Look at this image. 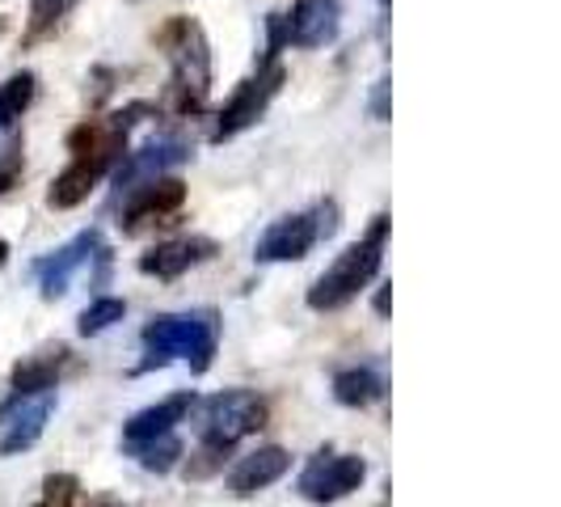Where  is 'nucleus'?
Here are the masks:
<instances>
[{"instance_id": "nucleus-21", "label": "nucleus", "mask_w": 561, "mask_h": 507, "mask_svg": "<svg viewBox=\"0 0 561 507\" xmlns=\"http://www.w3.org/2000/svg\"><path fill=\"white\" fill-rule=\"evenodd\" d=\"M127 317V305L118 301V296H98L89 309L81 313V322H77V330H81L84 338L93 335H106L114 322H123Z\"/></svg>"}, {"instance_id": "nucleus-18", "label": "nucleus", "mask_w": 561, "mask_h": 507, "mask_svg": "<svg viewBox=\"0 0 561 507\" xmlns=\"http://www.w3.org/2000/svg\"><path fill=\"white\" fill-rule=\"evenodd\" d=\"M334 397L351 410H364V406L385 397V381L371 368H346L334 376Z\"/></svg>"}, {"instance_id": "nucleus-3", "label": "nucleus", "mask_w": 561, "mask_h": 507, "mask_svg": "<svg viewBox=\"0 0 561 507\" xmlns=\"http://www.w3.org/2000/svg\"><path fill=\"white\" fill-rule=\"evenodd\" d=\"M144 364L140 372L165 368L173 360H186L191 372H207L220 347V313L191 309V313H161L144 326Z\"/></svg>"}, {"instance_id": "nucleus-24", "label": "nucleus", "mask_w": 561, "mask_h": 507, "mask_svg": "<svg viewBox=\"0 0 561 507\" xmlns=\"http://www.w3.org/2000/svg\"><path fill=\"white\" fill-rule=\"evenodd\" d=\"M22 169H26V153H22V140L0 144V195H9V191L22 182Z\"/></svg>"}, {"instance_id": "nucleus-12", "label": "nucleus", "mask_w": 561, "mask_h": 507, "mask_svg": "<svg viewBox=\"0 0 561 507\" xmlns=\"http://www.w3.org/2000/svg\"><path fill=\"white\" fill-rule=\"evenodd\" d=\"M342 26V4L337 0H296L291 13H279L283 47H325L337 38Z\"/></svg>"}, {"instance_id": "nucleus-19", "label": "nucleus", "mask_w": 561, "mask_h": 507, "mask_svg": "<svg viewBox=\"0 0 561 507\" xmlns=\"http://www.w3.org/2000/svg\"><path fill=\"white\" fill-rule=\"evenodd\" d=\"M123 449L131 452L136 461H140L148 474H169L178 461H182V440H178V431H165V436H152V440H140V444H123Z\"/></svg>"}, {"instance_id": "nucleus-27", "label": "nucleus", "mask_w": 561, "mask_h": 507, "mask_svg": "<svg viewBox=\"0 0 561 507\" xmlns=\"http://www.w3.org/2000/svg\"><path fill=\"white\" fill-rule=\"evenodd\" d=\"M4 262H9V246L0 241V271H4Z\"/></svg>"}, {"instance_id": "nucleus-1", "label": "nucleus", "mask_w": 561, "mask_h": 507, "mask_svg": "<svg viewBox=\"0 0 561 507\" xmlns=\"http://www.w3.org/2000/svg\"><path fill=\"white\" fill-rule=\"evenodd\" d=\"M148 106L144 102H131V106H123V111L106 114V119H84L81 127H72V136H68V153H72V161L64 166L56 182H51V191H47V203L51 207H77L89 199V191L111 173L118 161H123V153H127V136L136 132V123H140Z\"/></svg>"}, {"instance_id": "nucleus-17", "label": "nucleus", "mask_w": 561, "mask_h": 507, "mask_svg": "<svg viewBox=\"0 0 561 507\" xmlns=\"http://www.w3.org/2000/svg\"><path fill=\"white\" fill-rule=\"evenodd\" d=\"M72 351L68 347H47V351H34L22 364L13 368V394H47L56 390L59 372L68 368Z\"/></svg>"}, {"instance_id": "nucleus-2", "label": "nucleus", "mask_w": 561, "mask_h": 507, "mask_svg": "<svg viewBox=\"0 0 561 507\" xmlns=\"http://www.w3.org/2000/svg\"><path fill=\"white\" fill-rule=\"evenodd\" d=\"M266 402L250 390H225V394L203 402V419H198V461H191V478H207L225 465V457L245 436L266 427Z\"/></svg>"}, {"instance_id": "nucleus-14", "label": "nucleus", "mask_w": 561, "mask_h": 507, "mask_svg": "<svg viewBox=\"0 0 561 507\" xmlns=\"http://www.w3.org/2000/svg\"><path fill=\"white\" fill-rule=\"evenodd\" d=\"M207 258H216V241L211 237H178V241H165V246L144 254L140 271L144 275H157V280H178L191 267L207 262Z\"/></svg>"}, {"instance_id": "nucleus-5", "label": "nucleus", "mask_w": 561, "mask_h": 507, "mask_svg": "<svg viewBox=\"0 0 561 507\" xmlns=\"http://www.w3.org/2000/svg\"><path fill=\"white\" fill-rule=\"evenodd\" d=\"M385 237H389V216H376L367 237H359L351 250L337 254V262L309 288V309L317 313H334L342 305H351L367 283L380 275V262H385Z\"/></svg>"}, {"instance_id": "nucleus-15", "label": "nucleus", "mask_w": 561, "mask_h": 507, "mask_svg": "<svg viewBox=\"0 0 561 507\" xmlns=\"http://www.w3.org/2000/svg\"><path fill=\"white\" fill-rule=\"evenodd\" d=\"M287 465H291V457L279 449V444H266V449L250 452V457H241L237 461V470L228 474V491L232 495H257V491H266L271 482H279L287 474Z\"/></svg>"}, {"instance_id": "nucleus-30", "label": "nucleus", "mask_w": 561, "mask_h": 507, "mask_svg": "<svg viewBox=\"0 0 561 507\" xmlns=\"http://www.w3.org/2000/svg\"><path fill=\"white\" fill-rule=\"evenodd\" d=\"M380 4H389V0H380Z\"/></svg>"}, {"instance_id": "nucleus-25", "label": "nucleus", "mask_w": 561, "mask_h": 507, "mask_svg": "<svg viewBox=\"0 0 561 507\" xmlns=\"http://www.w3.org/2000/svg\"><path fill=\"white\" fill-rule=\"evenodd\" d=\"M371 114L385 123L389 119V81H380L376 84V98H371Z\"/></svg>"}, {"instance_id": "nucleus-7", "label": "nucleus", "mask_w": 561, "mask_h": 507, "mask_svg": "<svg viewBox=\"0 0 561 507\" xmlns=\"http://www.w3.org/2000/svg\"><path fill=\"white\" fill-rule=\"evenodd\" d=\"M283 81H287V72H283V64L275 59V64H262L257 77L237 84V93H232L225 106H220V114H216L211 140L216 144L232 140V136H241L245 127H253V123L266 114V106L275 102V93L283 89Z\"/></svg>"}, {"instance_id": "nucleus-22", "label": "nucleus", "mask_w": 561, "mask_h": 507, "mask_svg": "<svg viewBox=\"0 0 561 507\" xmlns=\"http://www.w3.org/2000/svg\"><path fill=\"white\" fill-rule=\"evenodd\" d=\"M81 0H30V38H43L47 30H56Z\"/></svg>"}, {"instance_id": "nucleus-16", "label": "nucleus", "mask_w": 561, "mask_h": 507, "mask_svg": "<svg viewBox=\"0 0 561 507\" xmlns=\"http://www.w3.org/2000/svg\"><path fill=\"white\" fill-rule=\"evenodd\" d=\"M195 410V394H173L157 406H148L140 415H131L127 427H123V444H140V440H152V436H165V431H178V422Z\"/></svg>"}, {"instance_id": "nucleus-13", "label": "nucleus", "mask_w": 561, "mask_h": 507, "mask_svg": "<svg viewBox=\"0 0 561 507\" xmlns=\"http://www.w3.org/2000/svg\"><path fill=\"white\" fill-rule=\"evenodd\" d=\"M191 157V148L182 140H152L136 148V153H123V161L111 169L114 173V191L118 199L127 195V191H136L144 182H152V178H165V169L182 166Z\"/></svg>"}, {"instance_id": "nucleus-11", "label": "nucleus", "mask_w": 561, "mask_h": 507, "mask_svg": "<svg viewBox=\"0 0 561 507\" xmlns=\"http://www.w3.org/2000/svg\"><path fill=\"white\" fill-rule=\"evenodd\" d=\"M182 203H186V187L178 178H152V182H144V187L123 195L118 228L123 233H144L148 225H165Z\"/></svg>"}, {"instance_id": "nucleus-10", "label": "nucleus", "mask_w": 561, "mask_h": 507, "mask_svg": "<svg viewBox=\"0 0 561 507\" xmlns=\"http://www.w3.org/2000/svg\"><path fill=\"white\" fill-rule=\"evenodd\" d=\"M56 410V390L47 394H13L0 406V457H18L38 444L43 427Z\"/></svg>"}, {"instance_id": "nucleus-4", "label": "nucleus", "mask_w": 561, "mask_h": 507, "mask_svg": "<svg viewBox=\"0 0 561 507\" xmlns=\"http://www.w3.org/2000/svg\"><path fill=\"white\" fill-rule=\"evenodd\" d=\"M169 59V106L178 114H198L211 93V47L195 18H173L161 38Z\"/></svg>"}, {"instance_id": "nucleus-20", "label": "nucleus", "mask_w": 561, "mask_h": 507, "mask_svg": "<svg viewBox=\"0 0 561 507\" xmlns=\"http://www.w3.org/2000/svg\"><path fill=\"white\" fill-rule=\"evenodd\" d=\"M34 89H38L34 72H13L9 81L0 84V132H9V127H13V123L30 111Z\"/></svg>"}, {"instance_id": "nucleus-6", "label": "nucleus", "mask_w": 561, "mask_h": 507, "mask_svg": "<svg viewBox=\"0 0 561 507\" xmlns=\"http://www.w3.org/2000/svg\"><path fill=\"white\" fill-rule=\"evenodd\" d=\"M337 221H342L337 203L334 199H321V203H312L309 212H296V216L275 221V225L257 237L253 258H257V262H300V258H309L325 237H334Z\"/></svg>"}, {"instance_id": "nucleus-9", "label": "nucleus", "mask_w": 561, "mask_h": 507, "mask_svg": "<svg viewBox=\"0 0 561 507\" xmlns=\"http://www.w3.org/2000/svg\"><path fill=\"white\" fill-rule=\"evenodd\" d=\"M106 246H102V237L98 233H81V237H72L64 250H56L51 258H43L38 267H34V275H38V292H43V301H59V296H68V288L77 275H84L93 262L98 267H106Z\"/></svg>"}, {"instance_id": "nucleus-29", "label": "nucleus", "mask_w": 561, "mask_h": 507, "mask_svg": "<svg viewBox=\"0 0 561 507\" xmlns=\"http://www.w3.org/2000/svg\"><path fill=\"white\" fill-rule=\"evenodd\" d=\"M0 34H4V18H0Z\"/></svg>"}, {"instance_id": "nucleus-23", "label": "nucleus", "mask_w": 561, "mask_h": 507, "mask_svg": "<svg viewBox=\"0 0 561 507\" xmlns=\"http://www.w3.org/2000/svg\"><path fill=\"white\" fill-rule=\"evenodd\" d=\"M34 507H81V482L72 474H51L43 482V499Z\"/></svg>"}, {"instance_id": "nucleus-28", "label": "nucleus", "mask_w": 561, "mask_h": 507, "mask_svg": "<svg viewBox=\"0 0 561 507\" xmlns=\"http://www.w3.org/2000/svg\"><path fill=\"white\" fill-rule=\"evenodd\" d=\"M89 507H123V504H114V499H98V504H89Z\"/></svg>"}, {"instance_id": "nucleus-26", "label": "nucleus", "mask_w": 561, "mask_h": 507, "mask_svg": "<svg viewBox=\"0 0 561 507\" xmlns=\"http://www.w3.org/2000/svg\"><path fill=\"white\" fill-rule=\"evenodd\" d=\"M376 309L389 313V288H380V296H376Z\"/></svg>"}, {"instance_id": "nucleus-8", "label": "nucleus", "mask_w": 561, "mask_h": 507, "mask_svg": "<svg viewBox=\"0 0 561 507\" xmlns=\"http://www.w3.org/2000/svg\"><path fill=\"white\" fill-rule=\"evenodd\" d=\"M367 478V461L355 452H330L321 449L305 465V474L296 482V491L309 499V504H337L346 499L351 491H359V482Z\"/></svg>"}]
</instances>
